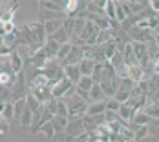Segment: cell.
Wrapping results in <instances>:
<instances>
[{"mask_svg": "<svg viewBox=\"0 0 159 142\" xmlns=\"http://www.w3.org/2000/svg\"><path fill=\"white\" fill-rule=\"evenodd\" d=\"M68 102V118H82L88 111V106H90V100L82 98L80 95H77V91L71 95L70 98H66Z\"/></svg>", "mask_w": 159, "mask_h": 142, "instance_id": "6da1fadb", "label": "cell"}, {"mask_svg": "<svg viewBox=\"0 0 159 142\" xmlns=\"http://www.w3.org/2000/svg\"><path fill=\"white\" fill-rule=\"evenodd\" d=\"M88 0H66L64 13L71 18H88Z\"/></svg>", "mask_w": 159, "mask_h": 142, "instance_id": "7a4b0ae2", "label": "cell"}, {"mask_svg": "<svg viewBox=\"0 0 159 142\" xmlns=\"http://www.w3.org/2000/svg\"><path fill=\"white\" fill-rule=\"evenodd\" d=\"M42 73L49 79V84H51V86H55L61 79H64V66H62L61 60L51 58V60H48L46 67L42 69Z\"/></svg>", "mask_w": 159, "mask_h": 142, "instance_id": "3957f363", "label": "cell"}, {"mask_svg": "<svg viewBox=\"0 0 159 142\" xmlns=\"http://www.w3.org/2000/svg\"><path fill=\"white\" fill-rule=\"evenodd\" d=\"M30 95V84H28V79L24 75V71L16 73V80L15 84L11 86V100H20V98H26Z\"/></svg>", "mask_w": 159, "mask_h": 142, "instance_id": "277c9868", "label": "cell"}, {"mask_svg": "<svg viewBox=\"0 0 159 142\" xmlns=\"http://www.w3.org/2000/svg\"><path fill=\"white\" fill-rule=\"evenodd\" d=\"M51 118H53V113L46 108V104H42L37 111H33V122H31V129L30 131H31L33 135H37L39 129L44 126L46 122H49Z\"/></svg>", "mask_w": 159, "mask_h": 142, "instance_id": "5b68a950", "label": "cell"}, {"mask_svg": "<svg viewBox=\"0 0 159 142\" xmlns=\"http://www.w3.org/2000/svg\"><path fill=\"white\" fill-rule=\"evenodd\" d=\"M126 31L130 35V38H132V42H144V44H148V42H154L156 40V31H152V29H144V28H139V26H132Z\"/></svg>", "mask_w": 159, "mask_h": 142, "instance_id": "8992f818", "label": "cell"}, {"mask_svg": "<svg viewBox=\"0 0 159 142\" xmlns=\"http://www.w3.org/2000/svg\"><path fill=\"white\" fill-rule=\"evenodd\" d=\"M99 31H101V29L97 28L95 24H93L90 18H86V26H84V29L80 33V40H82L84 44H88V46H95Z\"/></svg>", "mask_w": 159, "mask_h": 142, "instance_id": "52a82bcc", "label": "cell"}, {"mask_svg": "<svg viewBox=\"0 0 159 142\" xmlns=\"http://www.w3.org/2000/svg\"><path fill=\"white\" fill-rule=\"evenodd\" d=\"M82 122H84V129H86L88 133H92V131H95L101 124H104L106 118H104V113H101V115H84V117H82Z\"/></svg>", "mask_w": 159, "mask_h": 142, "instance_id": "ba28073f", "label": "cell"}, {"mask_svg": "<svg viewBox=\"0 0 159 142\" xmlns=\"http://www.w3.org/2000/svg\"><path fill=\"white\" fill-rule=\"evenodd\" d=\"M82 58H84V46H73L71 44V51L62 60V66H77V64H80Z\"/></svg>", "mask_w": 159, "mask_h": 142, "instance_id": "9c48e42d", "label": "cell"}, {"mask_svg": "<svg viewBox=\"0 0 159 142\" xmlns=\"http://www.w3.org/2000/svg\"><path fill=\"white\" fill-rule=\"evenodd\" d=\"M73 86H75V84H73L71 80L68 79V77H64V79H61L53 88H51V89H53V97H55V98H64Z\"/></svg>", "mask_w": 159, "mask_h": 142, "instance_id": "30bf717a", "label": "cell"}, {"mask_svg": "<svg viewBox=\"0 0 159 142\" xmlns=\"http://www.w3.org/2000/svg\"><path fill=\"white\" fill-rule=\"evenodd\" d=\"M48 55H46V51H44V47L42 49H39V51H35L33 55L28 57V64H31L35 69H44L46 67V64H48Z\"/></svg>", "mask_w": 159, "mask_h": 142, "instance_id": "8fae6325", "label": "cell"}, {"mask_svg": "<svg viewBox=\"0 0 159 142\" xmlns=\"http://www.w3.org/2000/svg\"><path fill=\"white\" fill-rule=\"evenodd\" d=\"M93 84H95V82H93L92 77H80V80L77 82V86H75V91H77V95H80L82 98L90 100V89H92Z\"/></svg>", "mask_w": 159, "mask_h": 142, "instance_id": "7c38bea8", "label": "cell"}, {"mask_svg": "<svg viewBox=\"0 0 159 142\" xmlns=\"http://www.w3.org/2000/svg\"><path fill=\"white\" fill-rule=\"evenodd\" d=\"M64 131H66V135L71 137V139L79 137L80 133L86 131V129H84V122H82V118H71V120L68 122V126H66Z\"/></svg>", "mask_w": 159, "mask_h": 142, "instance_id": "4fadbf2b", "label": "cell"}, {"mask_svg": "<svg viewBox=\"0 0 159 142\" xmlns=\"http://www.w3.org/2000/svg\"><path fill=\"white\" fill-rule=\"evenodd\" d=\"M119 86H121V79L119 77H113V79H108V80H104V82H101V88H102V91L106 95V98L115 97Z\"/></svg>", "mask_w": 159, "mask_h": 142, "instance_id": "5bb4252c", "label": "cell"}, {"mask_svg": "<svg viewBox=\"0 0 159 142\" xmlns=\"http://www.w3.org/2000/svg\"><path fill=\"white\" fill-rule=\"evenodd\" d=\"M31 95L37 97V100H40L42 104H48L49 100L53 98V89H51V86H42V88H35L30 91Z\"/></svg>", "mask_w": 159, "mask_h": 142, "instance_id": "9a60e30c", "label": "cell"}, {"mask_svg": "<svg viewBox=\"0 0 159 142\" xmlns=\"http://www.w3.org/2000/svg\"><path fill=\"white\" fill-rule=\"evenodd\" d=\"M16 9H18V2L13 0L7 7L2 9V13H0V22H2V24H6V22H13V20H15Z\"/></svg>", "mask_w": 159, "mask_h": 142, "instance_id": "2e32d148", "label": "cell"}, {"mask_svg": "<svg viewBox=\"0 0 159 142\" xmlns=\"http://www.w3.org/2000/svg\"><path fill=\"white\" fill-rule=\"evenodd\" d=\"M135 113H137V111L134 110V106H130L128 102H123V104H121V108H119V111H117L119 118H121L123 122H126V124L132 122V118H134V115H135Z\"/></svg>", "mask_w": 159, "mask_h": 142, "instance_id": "e0dca14e", "label": "cell"}, {"mask_svg": "<svg viewBox=\"0 0 159 142\" xmlns=\"http://www.w3.org/2000/svg\"><path fill=\"white\" fill-rule=\"evenodd\" d=\"M57 18H66V13L39 7V22H48V20H57Z\"/></svg>", "mask_w": 159, "mask_h": 142, "instance_id": "ac0fdd59", "label": "cell"}, {"mask_svg": "<svg viewBox=\"0 0 159 142\" xmlns=\"http://www.w3.org/2000/svg\"><path fill=\"white\" fill-rule=\"evenodd\" d=\"M7 58H9V64H11L13 71H15V73H20L22 67H24V58H22V55L18 53V49H13Z\"/></svg>", "mask_w": 159, "mask_h": 142, "instance_id": "d6986e66", "label": "cell"}, {"mask_svg": "<svg viewBox=\"0 0 159 142\" xmlns=\"http://www.w3.org/2000/svg\"><path fill=\"white\" fill-rule=\"evenodd\" d=\"M64 77H68V79L77 86V82H79L80 77H82L79 64H77V66H64Z\"/></svg>", "mask_w": 159, "mask_h": 142, "instance_id": "ffe728a7", "label": "cell"}, {"mask_svg": "<svg viewBox=\"0 0 159 142\" xmlns=\"http://www.w3.org/2000/svg\"><path fill=\"white\" fill-rule=\"evenodd\" d=\"M128 79H132L135 84L141 82L144 79V67L141 64H135V66H130L128 67Z\"/></svg>", "mask_w": 159, "mask_h": 142, "instance_id": "44dd1931", "label": "cell"}, {"mask_svg": "<svg viewBox=\"0 0 159 142\" xmlns=\"http://www.w3.org/2000/svg\"><path fill=\"white\" fill-rule=\"evenodd\" d=\"M88 18L95 24L99 29H110V22L111 20L104 15V13H101V15H88Z\"/></svg>", "mask_w": 159, "mask_h": 142, "instance_id": "7402d4cb", "label": "cell"}, {"mask_svg": "<svg viewBox=\"0 0 159 142\" xmlns=\"http://www.w3.org/2000/svg\"><path fill=\"white\" fill-rule=\"evenodd\" d=\"M62 44H59V42H55L53 38H48L46 40V44H44V51H46V55H48V58H57V53H59V49H61Z\"/></svg>", "mask_w": 159, "mask_h": 142, "instance_id": "603a6c76", "label": "cell"}, {"mask_svg": "<svg viewBox=\"0 0 159 142\" xmlns=\"http://www.w3.org/2000/svg\"><path fill=\"white\" fill-rule=\"evenodd\" d=\"M123 58H125V64H126L128 67H130V66H135V64H139V62H137V57H135V53H134L132 42L125 46V49H123Z\"/></svg>", "mask_w": 159, "mask_h": 142, "instance_id": "cb8c5ba5", "label": "cell"}, {"mask_svg": "<svg viewBox=\"0 0 159 142\" xmlns=\"http://www.w3.org/2000/svg\"><path fill=\"white\" fill-rule=\"evenodd\" d=\"M95 66H97L95 60H92V58H82V60H80V64H79L82 77H92V73H93Z\"/></svg>", "mask_w": 159, "mask_h": 142, "instance_id": "d4e9b609", "label": "cell"}, {"mask_svg": "<svg viewBox=\"0 0 159 142\" xmlns=\"http://www.w3.org/2000/svg\"><path fill=\"white\" fill-rule=\"evenodd\" d=\"M104 111H106V98L104 100H99V102H90L86 115H101Z\"/></svg>", "mask_w": 159, "mask_h": 142, "instance_id": "484cf974", "label": "cell"}, {"mask_svg": "<svg viewBox=\"0 0 159 142\" xmlns=\"http://www.w3.org/2000/svg\"><path fill=\"white\" fill-rule=\"evenodd\" d=\"M104 98H106V95L102 91L101 84H93L92 89H90V102H99V100H104Z\"/></svg>", "mask_w": 159, "mask_h": 142, "instance_id": "4316f807", "label": "cell"}, {"mask_svg": "<svg viewBox=\"0 0 159 142\" xmlns=\"http://www.w3.org/2000/svg\"><path fill=\"white\" fill-rule=\"evenodd\" d=\"M68 122H70V118L62 117V115H53V118H51V124L55 127V131H64L66 126H68Z\"/></svg>", "mask_w": 159, "mask_h": 142, "instance_id": "83f0119b", "label": "cell"}, {"mask_svg": "<svg viewBox=\"0 0 159 142\" xmlns=\"http://www.w3.org/2000/svg\"><path fill=\"white\" fill-rule=\"evenodd\" d=\"M62 22H64V18H57V20H48V22H44V28H46L48 37H51L55 31H59V29L62 28Z\"/></svg>", "mask_w": 159, "mask_h": 142, "instance_id": "f1b7e54d", "label": "cell"}, {"mask_svg": "<svg viewBox=\"0 0 159 142\" xmlns=\"http://www.w3.org/2000/svg\"><path fill=\"white\" fill-rule=\"evenodd\" d=\"M48 38H53V40H55V42H59V44H66V42H70V38H71V37H70V33L66 31L64 28H61L59 31H55L51 37H48Z\"/></svg>", "mask_w": 159, "mask_h": 142, "instance_id": "f546056e", "label": "cell"}, {"mask_svg": "<svg viewBox=\"0 0 159 142\" xmlns=\"http://www.w3.org/2000/svg\"><path fill=\"white\" fill-rule=\"evenodd\" d=\"M39 133H42V135L46 137V142H51V140H53V137H55V133H57V131H55V127H53V124H51V120H49V122H46L44 126H42L40 129H39Z\"/></svg>", "mask_w": 159, "mask_h": 142, "instance_id": "4dcf8cb0", "label": "cell"}, {"mask_svg": "<svg viewBox=\"0 0 159 142\" xmlns=\"http://www.w3.org/2000/svg\"><path fill=\"white\" fill-rule=\"evenodd\" d=\"M143 111L152 118V120H157L159 118V106L156 104V102H148V104L143 108Z\"/></svg>", "mask_w": 159, "mask_h": 142, "instance_id": "1f68e13d", "label": "cell"}, {"mask_svg": "<svg viewBox=\"0 0 159 142\" xmlns=\"http://www.w3.org/2000/svg\"><path fill=\"white\" fill-rule=\"evenodd\" d=\"M92 79L95 84H101L102 80H104V62H97L95 69H93V73H92Z\"/></svg>", "mask_w": 159, "mask_h": 142, "instance_id": "d6a6232c", "label": "cell"}, {"mask_svg": "<svg viewBox=\"0 0 159 142\" xmlns=\"http://www.w3.org/2000/svg\"><path fill=\"white\" fill-rule=\"evenodd\" d=\"M126 16H128V13L125 11V6H123V2H121V0H117V2H115V20H117L119 24H123Z\"/></svg>", "mask_w": 159, "mask_h": 142, "instance_id": "836d02e7", "label": "cell"}, {"mask_svg": "<svg viewBox=\"0 0 159 142\" xmlns=\"http://www.w3.org/2000/svg\"><path fill=\"white\" fill-rule=\"evenodd\" d=\"M146 49H148L150 62H152V66H154V62L159 58V46L156 44V40H154V42H148V44H146Z\"/></svg>", "mask_w": 159, "mask_h": 142, "instance_id": "e575fe53", "label": "cell"}, {"mask_svg": "<svg viewBox=\"0 0 159 142\" xmlns=\"http://www.w3.org/2000/svg\"><path fill=\"white\" fill-rule=\"evenodd\" d=\"M13 113H15V108H13V102H6V108H4V111H2V118L4 120H7L9 124L11 122H15V118H13Z\"/></svg>", "mask_w": 159, "mask_h": 142, "instance_id": "d590c367", "label": "cell"}, {"mask_svg": "<svg viewBox=\"0 0 159 142\" xmlns=\"http://www.w3.org/2000/svg\"><path fill=\"white\" fill-rule=\"evenodd\" d=\"M150 133L148 126H135L134 127V142H139L141 139H144Z\"/></svg>", "mask_w": 159, "mask_h": 142, "instance_id": "8d00e7d4", "label": "cell"}, {"mask_svg": "<svg viewBox=\"0 0 159 142\" xmlns=\"http://www.w3.org/2000/svg\"><path fill=\"white\" fill-rule=\"evenodd\" d=\"M159 89V73H154L150 79H148V97L152 93H156Z\"/></svg>", "mask_w": 159, "mask_h": 142, "instance_id": "74e56055", "label": "cell"}, {"mask_svg": "<svg viewBox=\"0 0 159 142\" xmlns=\"http://www.w3.org/2000/svg\"><path fill=\"white\" fill-rule=\"evenodd\" d=\"M102 47H104V53H106V58L110 60L111 57L115 55V51H117V42L111 38V40H108L106 44H102Z\"/></svg>", "mask_w": 159, "mask_h": 142, "instance_id": "f35d334b", "label": "cell"}, {"mask_svg": "<svg viewBox=\"0 0 159 142\" xmlns=\"http://www.w3.org/2000/svg\"><path fill=\"white\" fill-rule=\"evenodd\" d=\"M26 104H28V108H30L31 111H37L40 106H42V102H40V100H37V97L31 95V93L26 97Z\"/></svg>", "mask_w": 159, "mask_h": 142, "instance_id": "ab89813d", "label": "cell"}, {"mask_svg": "<svg viewBox=\"0 0 159 142\" xmlns=\"http://www.w3.org/2000/svg\"><path fill=\"white\" fill-rule=\"evenodd\" d=\"M70 51H71V42H66V44H62V46H61V49H59V53H57V60H61V62H62L64 58L70 55Z\"/></svg>", "mask_w": 159, "mask_h": 142, "instance_id": "60d3db41", "label": "cell"}, {"mask_svg": "<svg viewBox=\"0 0 159 142\" xmlns=\"http://www.w3.org/2000/svg\"><path fill=\"white\" fill-rule=\"evenodd\" d=\"M113 37H111V31L110 29H101L99 35H97V44H106L108 40H111Z\"/></svg>", "mask_w": 159, "mask_h": 142, "instance_id": "b9f144b4", "label": "cell"}, {"mask_svg": "<svg viewBox=\"0 0 159 142\" xmlns=\"http://www.w3.org/2000/svg\"><path fill=\"white\" fill-rule=\"evenodd\" d=\"M115 2L117 0H108V4L104 7V15L108 16L110 20H115Z\"/></svg>", "mask_w": 159, "mask_h": 142, "instance_id": "7bdbcfd3", "label": "cell"}, {"mask_svg": "<svg viewBox=\"0 0 159 142\" xmlns=\"http://www.w3.org/2000/svg\"><path fill=\"white\" fill-rule=\"evenodd\" d=\"M0 102H13L11 100V88L0 86Z\"/></svg>", "mask_w": 159, "mask_h": 142, "instance_id": "ee69618b", "label": "cell"}, {"mask_svg": "<svg viewBox=\"0 0 159 142\" xmlns=\"http://www.w3.org/2000/svg\"><path fill=\"white\" fill-rule=\"evenodd\" d=\"M84 26H86V18H80V16L75 18V29H73V35H71V37H80Z\"/></svg>", "mask_w": 159, "mask_h": 142, "instance_id": "f6af8a7d", "label": "cell"}, {"mask_svg": "<svg viewBox=\"0 0 159 142\" xmlns=\"http://www.w3.org/2000/svg\"><path fill=\"white\" fill-rule=\"evenodd\" d=\"M62 28L70 33V37H71V35H73V29H75V18L66 16V18H64V22H62Z\"/></svg>", "mask_w": 159, "mask_h": 142, "instance_id": "bcb514c9", "label": "cell"}, {"mask_svg": "<svg viewBox=\"0 0 159 142\" xmlns=\"http://www.w3.org/2000/svg\"><path fill=\"white\" fill-rule=\"evenodd\" d=\"M57 115L68 117V102H66V98H59V102H57Z\"/></svg>", "mask_w": 159, "mask_h": 142, "instance_id": "7dc6e473", "label": "cell"}, {"mask_svg": "<svg viewBox=\"0 0 159 142\" xmlns=\"http://www.w3.org/2000/svg\"><path fill=\"white\" fill-rule=\"evenodd\" d=\"M119 108H121V102H119V100H115L113 97H111V98H106V110L108 111H115V113H117Z\"/></svg>", "mask_w": 159, "mask_h": 142, "instance_id": "c3c4849f", "label": "cell"}, {"mask_svg": "<svg viewBox=\"0 0 159 142\" xmlns=\"http://www.w3.org/2000/svg\"><path fill=\"white\" fill-rule=\"evenodd\" d=\"M95 51H97V44L95 46H84V58H92V60H95Z\"/></svg>", "mask_w": 159, "mask_h": 142, "instance_id": "681fc988", "label": "cell"}, {"mask_svg": "<svg viewBox=\"0 0 159 142\" xmlns=\"http://www.w3.org/2000/svg\"><path fill=\"white\" fill-rule=\"evenodd\" d=\"M9 126H11V124H9L7 120H4V118L0 117V137H2V135H6V133L9 131Z\"/></svg>", "mask_w": 159, "mask_h": 142, "instance_id": "f907efd6", "label": "cell"}, {"mask_svg": "<svg viewBox=\"0 0 159 142\" xmlns=\"http://www.w3.org/2000/svg\"><path fill=\"white\" fill-rule=\"evenodd\" d=\"M57 102H59V98H55V97H53L48 104H46V108H48V110L51 111L53 115H57Z\"/></svg>", "mask_w": 159, "mask_h": 142, "instance_id": "816d5d0a", "label": "cell"}, {"mask_svg": "<svg viewBox=\"0 0 159 142\" xmlns=\"http://www.w3.org/2000/svg\"><path fill=\"white\" fill-rule=\"evenodd\" d=\"M75 142H92V135L88 131H84V133H80L79 137H75Z\"/></svg>", "mask_w": 159, "mask_h": 142, "instance_id": "f5cc1de1", "label": "cell"}, {"mask_svg": "<svg viewBox=\"0 0 159 142\" xmlns=\"http://www.w3.org/2000/svg\"><path fill=\"white\" fill-rule=\"evenodd\" d=\"M104 118H106V122H113V120H117L119 118V115L115 113V111H104Z\"/></svg>", "mask_w": 159, "mask_h": 142, "instance_id": "db71d44e", "label": "cell"}, {"mask_svg": "<svg viewBox=\"0 0 159 142\" xmlns=\"http://www.w3.org/2000/svg\"><path fill=\"white\" fill-rule=\"evenodd\" d=\"M148 129H150V133L159 135V118H157V120H152V122L148 124Z\"/></svg>", "mask_w": 159, "mask_h": 142, "instance_id": "11a10c76", "label": "cell"}, {"mask_svg": "<svg viewBox=\"0 0 159 142\" xmlns=\"http://www.w3.org/2000/svg\"><path fill=\"white\" fill-rule=\"evenodd\" d=\"M139 142H159V135H154V133H148L144 139H141Z\"/></svg>", "mask_w": 159, "mask_h": 142, "instance_id": "9f6ffc18", "label": "cell"}, {"mask_svg": "<svg viewBox=\"0 0 159 142\" xmlns=\"http://www.w3.org/2000/svg\"><path fill=\"white\" fill-rule=\"evenodd\" d=\"M150 102H159V89L156 91V93L150 95Z\"/></svg>", "mask_w": 159, "mask_h": 142, "instance_id": "6f0895ef", "label": "cell"}, {"mask_svg": "<svg viewBox=\"0 0 159 142\" xmlns=\"http://www.w3.org/2000/svg\"><path fill=\"white\" fill-rule=\"evenodd\" d=\"M154 73H159V58L154 62Z\"/></svg>", "mask_w": 159, "mask_h": 142, "instance_id": "680465c9", "label": "cell"}, {"mask_svg": "<svg viewBox=\"0 0 159 142\" xmlns=\"http://www.w3.org/2000/svg\"><path fill=\"white\" fill-rule=\"evenodd\" d=\"M154 31H156V35H159V22H157V26H156V29H154Z\"/></svg>", "mask_w": 159, "mask_h": 142, "instance_id": "91938a15", "label": "cell"}, {"mask_svg": "<svg viewBox=\"0 0 159 142\" xmlns=\"http://www.w3.org/2000/svg\"><path fill=\"white\" fill-rule=\"evenodd\" d=\"M156 44L159 46V35H156Z\"/></svg>", "mask_w": 159, "mask_h": 142, "instance_id": "94428289", "label": "cell"}, {"mask_svg": "<svg viewBox=\"0 0 159 142\" xmlns=\"http://www.w3.org/2000/svg\"><path fill=\"white\" fill-rule=\"evenodd\" d=\"M156 104H157V106H159V102H156Z\"/></svg>", "mask_w": 159, "mask_h": 142, "instance_id": "6125c7cd", "label": "cell"}]
</instances>
